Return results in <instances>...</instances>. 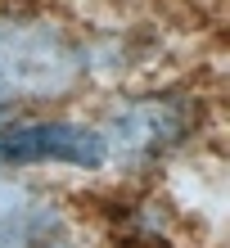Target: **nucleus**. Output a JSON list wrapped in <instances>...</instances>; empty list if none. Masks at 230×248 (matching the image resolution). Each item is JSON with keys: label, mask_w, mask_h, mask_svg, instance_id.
Returning <instances> with one entry per match:
<instances>
[{"label": "nucleus", "mask_w": 230, "mask_h": 248, "mask_svg": "<svg viewBox=\"0 0 230 248\" xmlns=\"http://www.w3.org/2000/svg\"><path fill=\"white\" fill-rule=\"evenodd\" d=\"M86 72L81 50L46 18H0V86L14 95H59Z\"/></svg>", "instance_id": "obj_1"}, {"label": "nucleus", "mask_w": 230, "mask_h": 248, "mask_svg": "<svg viewBox=\"0 0 230 248\" xmlns=\"http://www.w3.org/2000/svg\"><path fill=\"white\" fill-rule=\"evenodd\" d=\"M108 144L104 131L81 122H23L0 126V167H27V163H63V167H104Z\"/></svg>", "instance_id": "obj_2"}, {"label": "nucleus", "mask_w": 230, "mask_h": 248, "mask_svg": "<svg viewBox=\"0 0 230 248\" xmlns=\"http://www.w3.org/2000/svg\"><path fill=\"white\" fill-rule=\"evenodd\" d=\"M185 131H190V108L181 99H136L113 113L104 144H113L131 163H149V158L167 154Z\"/></svg>", "instance_id": "obj_3"}, {"label": "nucleus", "mask_w": 230, "mask_h": 248, "mask_svg": "<svg viewBox=\"0 0 230 248\" xmlns=\"http://www.w3.org/2000/svg\"><path fill=\"white\" fill-rule=\"evenodd\" d=\"M0 248H63V217L36 189L0 181Z\"/></svg>", "instance_id": "obj_4"}, {"label": "nucleus", "mask_w": 230, "mask_h": 248, "mask_svg": "<svg viewBox=\"0 0 230 248\" xmlns=\"http://www.w3.org/2000/svg\"><path fill=\"white\" fill-rule=\"evenodd\" d=\"M5 108H9V91L0 86V118H5Z\"/></svg>", "instance_id": "obj_5"}]
</instances>
